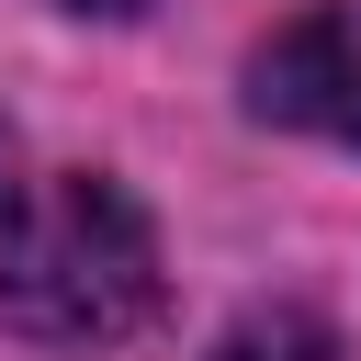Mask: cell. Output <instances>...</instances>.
<instances>
[{
	"label": "cell",
	"instance_id": "cell-1",
	"mask_svg": "<svg viewBox=\"0 0 361 361\" xmlns=\"http://www.w3.org/2000/svg\"><path fill=\"white\" fill-rule=\"evenodd\" d=\"M0 316L45 327V338H124L158 316V237L147 214L90 180V169H45V180H0Z\"/></svg>",
	"mask_w": 361,
	"mask_h": 361
},
{
	"label": "cell",
	"instance_id": "cell-2",
	"mask_svg": "<svg viewBox=\"0 0 361 361\" xmlns=\"http://www.w3.org/2000/svg\"><path fill=\"white\" fill-rule=\"evenodd\" d=\"M248 102L293 135H327V147H361V0H327L305 23H282L259 56H248Z\"/></svg>",
	"mask_w": 361,
	"mask_h": 361
},
{
	"label": "cell",
	"instance_id": "cell-4",
	"mask_svg": "<svg viewBox=\"0 0 361 361\" xmlns=\"http://www.w3.org/2000/svg\"><path fill=\"white\" fill-rule=\"evenodd\" d=\"M79 11H135V0H79Z\"/></svg>",
	"mask_w": 361,
	"mask_h": 361
},
{
	"label": "cell",
	"instance_id": "cell-3",
	"mask_svg": "<svg viewBox=\"0 0 361 361\" xmlns=\"http://www.w3.org/2000/svg\"><path fill=\"white\" fill-rule=\"evenodd\" d=\"M214 361H338V350H327V327L305 305H271V316H237Z\"/></svg>",
	"mask_w": 361,
	"mask_h": 361
}]
</instances>
